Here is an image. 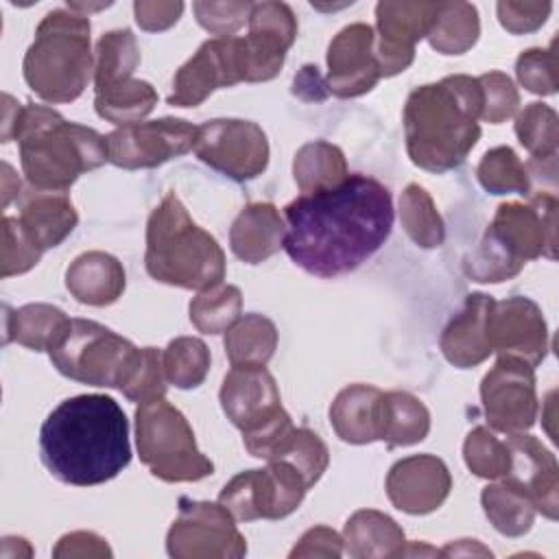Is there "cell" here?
Returning <instances> with one entry per match:
<instances>
[{
    "label": "cell",
    "instance_id": "d590c367",
    "mask_svg": "<svg viewBox=\"0 0 559 559\" xmlns=\"http://www.w3.org/2000/svg\"><path fill=\"white\" fill-rule=\"evenodd\" d=\"M70 319L66 312L50 304H26L7 314L4 343L15 341L33 352L48 349L52 338Z\"/></svg>",
    "mask_w": 559,
    "mask_h": 559
},
{
    "label": "cell",
    "instance_id": "ba28073f",
    "mask_svg": "<svg viewBox=\"0 0 559 559\" xmlns=\"http://www.w3.org/2000/svg\"><path fill=\"white\" fill-rule=\"evenodd\" d=\"M135 445L148 472L166 483H197L214 474V463L197 448L179 408L164 397L135 408Z\"/></svg>",
    "mask_w": 559,
    "mask_h": 559
},
{
    "label": "cell",
    "instance_id": "7bdbcfd3",
    "mask_svg": "<svg viewBox=\"0 0 559 559\" xmlns=\"http://www.w3.org/2000/svg\"><path fill=\"white\" fill-rule=\"evenodd\" d=\"M463 459L472 474L487 480L504 478L509 472V448L489 428L476 426L463 443Z\"/></svg>",
    "mask_w": 559,
    "mask_h": 559
},
{
    "label": "cell",
    "instance_id": "4fadbf2b",
    "mask_svg": "<svg viewBox=\"0 0 559 559\" xmlns=\"http://www.w3.org/2000/svg\"><path fill=\"white\" fill-rule=\"evenodd\" d=\"M557 205L552 192L533 190L528 203H500L485 231L524 264L539 255L555 260Z\"/></svg>",
    "mask_w": 559,
    "mask_h": 559
},
{
    "label": "cell",
    "instance_id": "7402d4cb",
    "mask_svg": "<svg viewBox=\"0 0 559 559\" xmlns=\"http://www.w3.org/2000/svg\"><path fill=\"white\" fill-rule=\"evenodd\" d=\"M504 441L509 448V472L502 480L524 491L535 504V511L548 520H557L559 467L555 454L533 435L515 432L507 435Z\"/></svg>",
    "mask_w": 559,
    "mask_h": 559
},
{
    "label": "cell",
    "instance_id": "11a10c76",
    "mask_svg": "<svg viewBox=\"0 0 559 559\" xmlns=\"http://www.w3.org/2000/svg\"><path fill=\"white\" fill-rule=\"evenodd\" d=\"M293 94L304 100H323L330 92L317 66H304L293 81Z\"/></svg>",
    "mask_w": 559,
    "mask_h": 559
},
{
    "label": "cell",
    "instance_id": "603a6c76",
    "mask_svg": "<svg viewBox=\"0 0 559 559\" xmlns=\"http://www.w3.org/2000/svg\"><path fill=\"white\" fill-rule=\"evenodd\" d=\"M493 297L485 293L467 295L459 314L441 332V354L459 369H469L487 360L493 352L487 338V317L493 306Z\"/></svg>",
    "mask_w": 559,
    "mask_h": 559
},
{
    "label": "cell",
    "instance_id": "44dd1931",
    "mask_svg": "<svg viewBox=\"0 0 559 559\" xmlns=\"http://www.w3.org/2000/svg\"><path fill=\"white\" fill-rule=\"evenodd\" d=\"M450 489V469L435 454L400 459L386 474V496L391 504L411 515L432 513L445 502Z\"/></svg>",
    "mask_w": 559,
    "mask_h": 559
},
{
    "label": "cell",
    "instance_id": "bcb514c9",
    "mask_svg": "<svg viewBox=\"0 0 559 559\" xmlns=\"http://www.w3.org/2000/svg\"><path fill=\"white\" fill-rule=\"evenodd\" d=\"M476 79H478L480 90H483L480 120H485L489 124H500L518 111L520 94H518L513 81L504 72L491 70V72H485Z\"/></svg>",
    "mask_w": 559,
    "mask_h": 559
},
{
    "label": "cell",
    "instance_id": "681fc988",
    "mask_svg": "<svg viewBox=\"0 0 559 559\" xmlns=\"http://www.w3.org/2000/svg\"><path fill=\"white\" fill-rule=\"evenodd\" d=\"M251 2H194L192 11L197 15V22L218 35V37H231V33H236L245 20H249L251 13Z\"/></svg>",
    "mask_w": 559,
    "mask_h": 559
},
{
    "label": "cell",
    "instance_id": "1f68e13d",
    "mask_svg": "<svg viewBox=\"0 0 559 559\" xmlns=\"http://www.w3.org/2000/svg\"><path fill=\"white\" fill-rule=\"evenodd\" d=\"M480 35L478 11L469 2H439L437 15L428 31L430 46L441 55L467 52Z\"/></svg>",
    "mask_w": 559,
    "mask_h": 559
},
{
    "label": "cell",
    "instance_id": "7dc6e473",
    "mask_svg": "<svg viewBox=\"0 0 559 559\" xmlns=\"http://www.w3.org/2000/svg\"><path fill=\"white\" fill-rule=\"evenodd\" d=\"M41 258V251L31 242V238L24 234L22 225L13 216L2 218V277L20 275L31 271Z\"/></svg>",
    "mask_w": 559,
    "mask_h": 559
},
{
    "label": "cell",
    "instance_id": "277c9868",
    "mask_svg": "<svg viewBox=\"0 0 559 559\" xmlns=\"http://www.w3.org/2000/svg\"><path fill=\"white\" fill-rule=\"evenodd\" d=\"M13 140L33 190L66 192L83 173L109 162L107 135L68 122L46 105H24Z\"/></svg>",
    "mask_w": 559,
    "mask_h": 559
},
{
    "label": "cell",
    "instance_id": "836d02e7",
    "mask_svg": "<svg viewBox=\"0 0 559 559\" xmlns=\"http://www.w3.org/2000/svg\"><path fill=\"white\" fill-rule=\"evenodd\" d=\"M140 66V48L135 35L129 28L105 33L96 44L94 55V92H103L111 85L133 79L131 74Z\"/></svg>",
    "mask_w": 559,
    "mask_h": 559
},
{
    "label": "cell",
    "instance_id": "9f6ffc18",
    "mask_svg": "<svg viewBox=\"0 0 559 559\" xmlns=\"http://www.w3.org/2000/svg\"><path fill=\"white\" fill-rule=\"evenodd\" d=\"M2 142H11L22 114V105L15 103L9 94H2Z\"/></svg>",
    "mask_w": 559,
    "mask_h": 559
},
{
    "label": "cell",
    "instance_id": "484cf974",
    "mask_svg": "<svg viewBox=\"0 0 559 559\" xmlns=\"http://www.w3.org/2000/svg\"><path fill=\"white\" fill-rule=\"evenodd\" d=\"M122 264L105 251H85L76 255L66 271V288L87 306H109L124 290Z\"/></svg>",
    "mask_w": 559,
    "mask_h": 559
},
{
    "label": "cell",
    "instance_id": "52a82bcc",
    "mask_svg": "<svg viewBox=\"0 0 559 559\" xmlns=\"http://www.w3.org/2000/svg\"><path fill=\"white\" fill-rule=\"evenodd\" d=\"M46 352L61 376L81 384L122 391L142 349L96 321L70 319Z\"/></svg>",
    "mask_w": 559,
    "mask_h": 559
},
{
    "label": "cell",
    "instance_id": "5b68a950",
    "mask_svg": "<svg viewBox=\"0 0 559 559\" xmlns=\"http://www.w3.org/2000/svg\"><path fill=\"white\" fill-rule=\"evenodd\" d=\"M144 266L155 282L201 293L223 284L225 253L216 238L190 218L179 197L168 192L146 223Z\"/></svg>",
    "mask_w": 559,
    "mask_h": 559
},
{
    "label": "cell",
    "instance_id": "8992f818",
    "mask_svg": "<svg viewBox=\"0 0 559 559\" xmlns=\"http://www.w3.org/2000/svg\"><path fill=\"white\" fill-rule=\"evenodd\" d=\"M90 20L83 13L55 9L46 13L24 55V79L46 103L76 100L94 72Z\"/></svg>",
    "mask_w": 559,
    "mask_h": 559
},
{
    "label": "cell",
    "instance_id": "cb8c5ba5",
    "mask_svg": "<svg viewBox=\"0 0 559 559\" xmlns=\"http://www.w3.org/2000/svg\"><path fill=\"white\" fill-rule=\"evenodd\" d=\"M286 221L273 203H249L231 223L229 247L247 264H260L284 247Z\"/></svg>",
    "mask_w": 559,
    "mask_h": 559
},
{
    "label": "cell",
    "instance_id": "ee69618b",
    "mask_svg": "<svg viewBox=\"0 0 559 559\" xmlns=\"http://www.w3.org/2000/svg\"><path fill=\"white\" fill-rule=\"evenodd\" d=\"M524 262L513 258L493 236L483 234L478 247L463 260V271L469 280L483 284H498L515 277Z\"/></svg>",
    "mask_w": 559,
    "mask_h": 559
},
{
    "label": "cell",
    "instance_id": "e575fe53",
    "mask_svg": "<svg viewBox=\"0 0 559 559\" xmlns=\"http://www.w3.org/2000/svg\"><path fill=\"white\" fill-rule=\"evenodd\" d=\"M157 105V92L148 81L129 79L111 85L94 96V109L100 118L114 124H135L146 118Z\"/></svg>",
    "mask_w": 559,
    "mask_h": 559
},
{
    "label": "cell",
    "instance_id": "ffe728a7",
    "mask_svg": "<svg viewBox=\"0 0 559 559\" xmlns=\"http://www.w3.org/2000/svg\"><path fill=\"white\" fill-rule=\"evenodd\" d=\"M380 79L376 31L362 22L341 28L328 46V92L338 98H354L373 90Z\"/></svg>",
    "mask_w": 559,
    "mask_h": 559
},
{
    "label": "cell",
    "instance_id": "8d00e7d4",
    "mask_svg": "<svg viewBox=\"0 0 559 559\" xmlns=\"http://www.w3.org/2000/svg\"><path fill=\"white\" fill-rule=\"evenodd\" d=\"M400 221L408 238L421 249H435L445 238L441 214L430 194L417 183H408L400 197Z\"/></svg>",
    "mask_w": 559,
    "mask_h": 559
},
{
    "label": "cell",
    "instance_id": "74e56055",
    "mask_svg": "<svg viewBox=\"0 0 559 559\" xmlns=\"http://www.w3.org/2000/svg\"><path fill=\"white\" fill-rule=\"evenodd\" d=\"M269 461H284V463L293 465L304 476L306 485L312 487L328 469L330 452L317 432H312L310 428L293 426L282 437V441L277 443V448L273 450Z\"/></svg>",
    "mask_w": 559,
    "mask_h": 559
},
{
    "label": "cell",
    "instance_id": "2e32d148",
    "mask_svg": "<svg viewBox=\"0 0 559 559\" xmlns=\"http://www.w3.org/2000/svg\"><path fill=\"white\" fill-rule=\"evenodd\" d=\"M439 2H378L376 61L380 76L404 72L415 59V44L428 35Z\"/></svg>",
    "mask_w": 559,
    "mask_h": 559
},
{
    "label": "cell",
    "instance_id": "5bb4252c",
    "mask_svg": "<svg viewBox=\"0 0 559 559\" xmlns=\"http://www.w3.org/2000/svg\"><path fill=\"white\" fill-rule=\"evenodd\" d=\"M197 127L183 118H159L114 129L107 135L109 162L124 170L155 168L194 148Z\"/></svg>",
    "mask_w": 559,
    "mask_h": 559
},
{
    "label": "cell",
    "instance_id": "e0dca14e",
    "mask_svg": "<svg viewBox=\"0 0 559 559\" xmlns=\"http://www.w3.org/2000/svg\"><path fill=\"white\" fill-rule=\"evenodd\" d=\"M242 81L238 37H214L177 70L168 105L197 107L214 90L231 87Z\"/></svg>",
    "mask_w": 559,
    "mask_h": 559
},
{
    "label": "cell",
    "instance_id": "f546056e",
    "mask_svg": "<svg viewBox=\"0 0 559 559\" xmlns=\"http://www.w3.org/2000/svg\"><path fill=\"white\" fill-rule=\"evenodd\" d=\"M223 343L231 365H266L277 347V328L269 317L249 312L225 330Z\"/></svg>",
    "mask_w": 559,
    "mask_h": 559
},
{
    "label": "cell",
    "instance_id": "d4e9b609",
    "mask_svg": "<svg viewBox=\"0 0 559 559\" xmlns=\"http://www.w3.org/2000/svg\"><path fill=\"white\" fill-rule=\"evenodd\" d=\"M17 221L31 242L44 253L59 247L74 231L79 214L66 192L31 190L22 199Z\"/></svg>",
    "mask_w": 559,
    "mask_h": 559
},
{
    "label": "cell",
    "instance_id": "c3c4849f",
    "mask_svg": "<svg viewBox=\"0 0 559 559\" xmlns=\"http://www.w3.org/2000/svg\"><path fill=\"white\" fill-rule=\"evenodd\" d=\"M166 373L162 365V352L155 347H142L140 352V362L122 389L124 397L138 404L157 400L166 395Z\"/></svg>",
    "mask_w": 559,
    "mask_h": 559
},
{
    "label": "cell",
    "instance_id": "8fae6325",
    "mask_svg": "<svg viewBox=\"0 0 559 559\" xmlns=\"http://www.w3.org/2000/svg\"><path fill=\"white\" fill-rule=\"evenodd\" d=\"M194 155L234 181H249L269 166V140L260 124L240 118H214L197 127Z\"/></svg>",
    "mask_w": 559,
    "mask_h": 559
},
{
    "label": "cell",
    "instance_id": "816d5d0a",
    "mask_svg": "<svg viewBox=\"0 0 559 559\" xmlns=\"http://www.w3.org/2000/svg\"><path fill=\"white\" fill-rule=\"evenodd\" d=\"M135 22L142 31L157 33L170 28L183 13V2H162V0H138L133 4Z\"/></svg>",
    "mask_w": 559,
    "mask_h": 559
},
{
    "label": "cell",
    "instance_id": "3957f363",
    "mask_svg": "<svg viewBox=\"0 0 559 559\" xmlns=\"http://www.w3.org/2000/svg\"><path fill=\"white\" fill-rule=\"evenodd\" d=\"M480 111L483 90L476 76L452 74L415 87L402 114L411 162L430 173L461 166L480 138Z\"/></svg>",
    "mask_w": 559,
    "mask_h": 559
},
{
    "label": "cell",
    "instance_id": "db71d44e",
    "mask_svg": "<svg viewBox=\"0 0 559 559\" xmlns=\"http://www.w3.org/2000/svg\"><path fill=\"white\" fill-rule=\"evenodd\" d=\"M52 557L61 559V557H111V548L107 546V542L90 531H74L63 535L57 546L52 548Z\"/></svg>",
    "mask_w": 559,
    "mask_h": 559
},
{
    "label": "cell",
    "instance_id": "f6af8a7d",
    "mask_svg": "<svg viewBox=\"0 0 559 559\" xmlns=\"http://www.w3.org/2000/svg\"><path fill=\"white\" fill-rule=\"evenodd\" d=\"M518 81L533 94L550 96L557 92V52L555 41L548 48H528L515 61Z\"/></svg>",
    "mask_w": 559,
    "mask_h": 559
},
{
    "label": "cell",
    "instance_id": "4dcf8cb0",
    "mask_svg": "<svg viewBox=\"0 0 559 559\" xmlns=\"http://www.w3.org/2000/svg\"><path fill=\"white\" fill-rule=\"evenodd\" d=\"M347 175L345 155L336 144L314 140L295 153L293 177L301 194L338 186Z\"/></svg>",
    "mask_w": 559,
    "mask_h": 559
},
{
    "label": "cell",
    "instance_id": "6f0895ef",
    "mask_svg": "<svg viewBox=\"0 0 559 559\" xmlns=\"http://www.w3.org/2000/svg\"><path fill=\"white\" fill-rule=\"evenodd\" d=\"M439 555L448 557V555H483V557H491V550L480 546L476 539H456V542H450L445 548L439 550Z\"/></svg>",
    "mask_w": 559,
    "mask_h": 559
},
{
    "label": "cell",
    "instance_id": "4316f807",
    "mask_svg": "<svg viewBox=\"0 0 559 559\" xmlns=\"http://www.w3.org/2000/svg\"><path fill=\"white\" fill-rule=\"evenodd\" d=\"M380 395L382 391L371 384H349L338 391L330 406V424L345 443L380 441Z\"/></svg>",
    "mask_w": 559,
    "mask_h": 559
},
{
    "label": "cell",
    "instance_id": "f5cc1de1",
    "mask_svg": "<svg viewBox=\"0 0 559 559\" xmlns=\"http://www.w3.org/2000/svg\"><path fill=\"white\" fill-rule=\"evenodd\" d=\"M343 537L330 526H314L301 535L290 557H341Z\"/></svg>",
    "mask_w": 559,
    "mask_h": 559
},
{
    "label": "cell",
    "instance_id": "83f0119b",
    "mask_svg": "<svg viewBox=\"0 0 559 559\" xmlns=\"http://www.w3.org/2000/svg\"><path fill=\"white\" fill-rule=\"evenodd\" d=\"M343 546L356 559L402 557L406 537L400 524L386 513L360 509L345 522Z\"/></svg>",
    "mask_w": 559,
    "mask_h": 559
},
{
    "label": "cell",
    "instance_id": "9c48e42d",
    "mask_svg": "<svg viewBox=\"0 0 559 559\" xmlns=\"http://www.w3.org/2000/svg\"><path fill=\"white\" fill-rule=\"evenodd\" d=\"M304 476L284 461H269L262 469L236 474L221 491L218 502L238 522L282 520L290 515L304 500Z\"/></svg>",
    "mask_w": 559,
    "mask_h": 559
},
{
    "label": "cell",
    "instance_id": "f907efd6",
    "mask_svg": "<svg viewBox=\"0 0 559 559\" xmlns=\"http://www.w3.org/2000/svg\"><path fill=\"white\" fill-rule=\"evenodd\" d=\"M552 4L550 2H515V0H502L496 4L498 22L502 28H507L511 35H524L537 31L550 15Z\"/></svg>",
    "mask_w": 559,
    "mask_h": 559
},
{
    "label": "cell",
    "instance_id": "9a60e30c",
    "mask_svg": "<svg viewBox=\"0 0 559 559\" xmlns=\"http://www.w3.org/2000/svg\"><path fill=\"white\" fill-rule=\"evenodd\" d=\"M249 35L238 37L245 83L271 81L284 66L297 37V20L284 2H258L249 13Z\"/></svg>",
    "mask_w": 559,
    "mask_h": 559
},
{
    "label": "cell",
    "instance_id": "30bf717a",
    "mask_svg": "<svg viewBox=\"0 0 559 559\" xmlns=\"http://www.w3.org/2000/svg\"><path fill=\"white\" fill-rule=\"evenodd\" d=\"M166 550L175 559H238L247 555V539L221 502L181 498Z\"/></svg>",
    "mask_w": 559,
    "mask_h": 559
},
{
    "label": "cell",
    "instance_id": "b9f144b4",
    "mask_svg": "<svg viewBox=\"0 0 559 559\" xmlns=\"http://www.w3.org/2000/svg\"><path fill=\"white\" fill-rule=\"evenodd\" d=\"M557 111L544 103H528L515 118V135L531 153V159L557 157L559 127Z\"/></svg>",
    "mask_w": 559,
    "mask_h": 559
},
{
    "label": "cell",
    "instance_id": "ac0fdd59",
    "mask_svg": "<svg viewBox=\"0 0 559 559\" xmlns=\"http://www.w3.org/2000/svg\"><path fill=\"white\" fill-rule=\"evenodd\" d=\"M487 338L498 356H518L533 367L548 354V328L542 308L522 295L493 301L487 317Z\"/></svg>",
    "mask_w": 559,
    "mask_h": 559
},
{
    "label": "cell",
    "instance_id": "7a4b0ae2",
    "mask_svg": "<svg viewBox=\"0 0 559 559\" xmlns=\"http://www.w3.org/2000/svg\"><path fill=\"white\" fill-rule=\"evenodd\" d=\"M39 456L46 469L66 485H103L131 461L129 419L109 395L68 397L39 428Z\"/></svg>",
    "mask_w": 559,
    "mask_h": 559
},
{
    "label": "cell",
    "instance_id": "6da1fadb",
    "mask_svg": "<svg viewBox=\"0 0 559 559\" xmlns=\"http://www.w3.org/2000/svg\"><path fill=\"white\" fill-rule=\"evenodd\" d=\"M288 258L314 277L356 271L391 236L393 199L369 175H347L338 186L306 192L284 207Z\"/></svg>",
    "mask_w": 559,
    "mask_h": 559
},
{
    "label": "cell",
    "instance_id": "d6a6232c",
    "mask_svg": "<svg viewBox=\"0 0 559 559\" xmlns=\"http://www.w3.org/2000/svg\"><path fill=\"white\" fill-rule=\"evenodd\" d=\"M483 511L493 528L507 537H520L531 531L535 520V504L511 483L487 485L480 493Z\"/></svg>",
    "mask_w": 559,
    "mask_h": 559
},
{
    "label": "cell",
    "instance_id": "7c38bea8",
    "mask_svg": "<svg viewBox=\"0 0 559 559\" xmlns=\"http://www.w3.org/2000/svg\"><path fill=\"white\" fill-rule=\"evenodd\" d=\"M487 424L504 435L526 432L537 419L535 367L518 356H498L480 382Z\"/></svg>",
    "mask_w": 559,
    "mask_h": 559
},
{
    "label": "cell",
    "instance_id": "f1b7e54d",
    "mask_svg": "<svg viewBox=\"0 0 559 559\" xmlns=\"http://www.w3.org/2000/svg\"><path fill=\"white\" fill-rule=\"evenodd\" d=\"M430 413L426 404L406 391L380 395V441L389 448L415 445L428 437Z\"/></svg>",
    "mask_w": 559,
    "mask_h": 559
},
{
    "label": "cell",
    "instance_id": "d6986e66",
    "mask_svg": "<svg viewBox=\"0 0 559 559\" xmlns=\"http://www.w3.org/2000/svg\"><path fill=\"white\" fill-rule=\"evenodd\" d=\"M221 406L242 432H253L284 413L280 389L266 365H231L223 378Z\"/></svg>",
    "mask_w": 559,
    "mask_h": 559
},
{
    "label": "cell",
    "instance_id": "f35d334b",
    "mask_svg": "<svg viewBox=\"0 0 559 559\" xmlns=\"http://www.w3.org/2000/svg\"><path fill=\"white\" fill-rule=\"evenodd\" d=\"M190 321L203 334L225 332L242 312V293L238 286L218 284L201 290L190 301Z\"/></svg>",
    "mask_w": 559,
    "mask_h": 559
},
{
    "label": "cell",
    "instance_id": "ab89813d",
    "mask_svg": "<svg viewBox=\"0 0 559 559\" xmlns=\"http://www.w3.org/2000/svg\"><path fill=\"white\" fill-rule=\"evenodd\" d=\"M480 186L489 194H524L533 192V183L526 170V164L520 162L511 146H496L487 151L476 168Z\"/></svg>",
    "mask_w": 559,
    "mask_h": 559
},
{
    "label": "cell",
    "instance_id": "60d3db41",
    "mask_svg": "<svg viewBox=\"0 0 559 559\" xmlns=\"http://www.w3.org/2000/svg\"><path fill=\"white\" fill-rule=\"evenodd\" d=\"M210 349L197 336H177L162 352L166 380L177 389L199 386L210 371Z\"/></svg>",
    "mask_w": 559,
    "mask_h": 559
}]
</instances>
